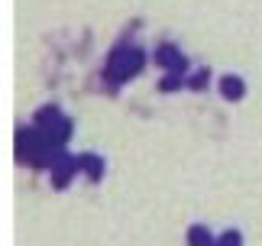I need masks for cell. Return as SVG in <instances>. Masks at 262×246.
<instances>
[{
    "label": "cell",
    "mask_w": 262,
    "mask_h": 246,
    "mask_svg": "<svg viewBox=\"0 0 262 246\" xmlns=\"http://www.w3.org/2000/svg\"><path fill=\"white\" fill-rule=\"evenodd\" d=\"M146 65V49L139 46H120L107 58V78L110 81H129L136 78Z\"/></svg>",
    "instance_id": "2"
},
{
    "label": "cell",
    "mask_w": 262,
    "mask_h": 246,
    "mask_svg": "<svg viewBox=\"0 0 262 246\" xmlns=\"http://www.w3.org/2000/svg\"><path fill=\"white\" fill-rule=\"evenodd\" d=\"M156 61L165 71H178V75H185V71H188V58H185V52H181L178 46H159L156 49Z\"/></svg>",
    "instance_id": "5"
},
{
    "label": "cell",
    "mask_w": 262,
    "mask_h": 246,
    "mask_svg": "<svg viewBox=\"0 0 262 246\" xmlns=\"http://www.w3.org/2000/svg\"><path fill=\"white\" fill-rule=\"evenodd\" d=\"M217 246H243V233H239L236 227H230V230H224L217 237Z\"/></svg>",
    "instance_id": "9"
},
{
    "label": "cell",
    "mask_w": 262,
    "mask_h": 246,
    "mask_svg": "<svg viewBox=\"0 0 262 246\" xmlns=\"http://www.w3.org/2000/svg\"><path fill=\"white\" fill-rule=\"evenodd\" d=\"M36 127L42 130L58 149H65V142L72 139V120H68L55 104H49V107L39 110V114H36Z\"/></svg>",
    "instance_id": "3"
},
{
    "label": "cell",
    "mask_w": 262,
    "mask_h": 246,
    "mask_svg": "<svg viewBox=\"0 0 262 246\" xmlns=\"http://www.w3.org/2000/svg\"><path fill=\"white\" fill-rule=\"evenodd\" d=\"M58 152H62V149H58L39 127L16 130V159L23 162V166H33V169H42L46 166L49 169Z\"/></svg>",
    "instance_id": "1"
},
{
    "label": "cell",
    "mask_w": 262,
    "mask_h": 246,
    "mask_svg": "<svg viewBox=\"0 0 262 246\" xmlns=\"http://www.w3.org/2000/svg\"><path fill=\"white\" fill-rule=\"evenodd\" d=\"M159 88H162V91H178V88H181V75H178V71H168L165 81H162Z\"/></svg>",
    "instance_id": "11"
},
{
    "label": "cell",
    "mask_w": 262,
    "mask_h": 246,
    "mask_svg": "<svg viewBox=\"0 0 262 246\" xmlns=\"http://www.w3.org/2000/svg\"><path fill=\"white\" fill-rule=\"evenodd\" d=\"M49 172H52V184H55V188H65V184H72V178L78 175V172H81V159L62 149V152H58V156L52 159Z\"/></svg>",
    "instance_id": "4"
},
{
    "label": "cell",
    "mask_w": 262,
    "mask_h": 246,
    "mask_svg": "<svg viewBox=\"0 0 262 246\" xmlns=\"http://www.w3.org/2000/svg\"><path fill=\"white\" fill-rule=\"evenodd\" d=\"M220 94H224L227 100H243V94H246V85H243V78L239 75H224L220 78Z\"/></svg>",
    "instance_id": "6"
},
{
    "label": "cell",
    "mask_w": 262,
    "mask_h": 246,
    "mask_svg": "<svg viewBox=\"0 0 262 246\" xmlns=\"http://www.w3.org/2000/svg\"><path fill=\"white\" fill-rule=\"evenodd\" d=\"M207 78H210V71H207V68H201L198 75H191V78H188V88H194V91H204V88H207Z\"/></svg>",
    "instance_id": "10"
},
{
    "label": "cell",
    "mask_w": 262,
    "mask_h": 246,
    "mask_svg": "<svg viewBox=\"0 0 262 246\" xmlns=\"http://www.w3.org/2000/svg\"><path fill=\"white\" fill-rule=\"evenodd\" d=\"M78 159H81V172H84L91 181H100V178H104V159H100V156H94V152H81Z\"/></svg>",
    "instance_id": "7"
},
{
    "label": "cell",
    "mask_w": 262,
    "mask_h": 246,
    "mask_svg": "<svg viewBox=\"0 0 262 246\" xmlns=\"http://www.w3.org/2000/svg\"><path fill=\"white\" fill-rule=\"evenodd\" d=\"M188 246H217V240H214V233H210L207 227H191L188 230Z\"/></svg>",
    "instance_id": "8"
}]
</instances>
